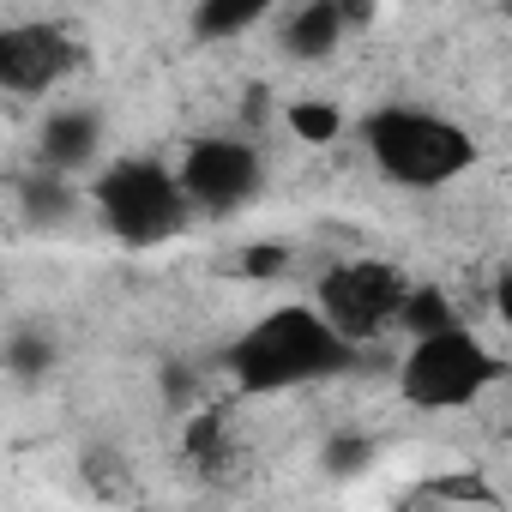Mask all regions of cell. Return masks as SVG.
Segmentation results:
<instances>
[{
  "instance_id": "6da1fadb",
  "label": "cell",
  "mask_w": 512,
  "mask_h": 512,
  "mask_svg": "<svg viewBox=\"0 0 512 512\" xmlns=\"http://www.w3.org/2000/svg\"><path fill=\"white\" fill-rule=\"evenodd\" d=\"M362 356H368V350L350 344V338H338L314 302H284V308L260 314L241 338H229L223 374H229L235 392H247V398H278V392H302V386L338 380V374H350Z\"/></svg>"
},
{
  "instance_id": "7a4b0ae2",
  "label": "cell",
  "mask_w": 512,
  "mask_h": 512,
  "mask_svg": "<svg viewBox=\"0 0 512 512\" xmlns=\"http://www.w3.org/2000/svg\"><path fill=\"white\" fill-rule=\"evenodd\" d=\"M362 145H368L374 169H380L392 187H410V193L452 187L458 175L476 169V139H470V127H458L452 115L422 109V103H380V109H368Z\"/></svg>"
},
{
  "instance_id": "3957f363",
  "label": "cell",
  "mask_w": 512,
  "mask_h": 512,
  "mask_svg": "<svg viewBox=\"0 0 512 512\" xmlns=\"http://www.w3.org/2000/svg\"><path fill=\"white\" fill-rule=\"evenodd\" d=\"M506 362L500 350H488V338L464 320L410 332V350L398 362V392L416 410H470L482 404L488 386H500Z\"/></svg>"
},
{
  "instance_id": "277c9868",
  "label": "cell",
  "mask_w": 512,
  "mask_h": 512,
  "mask_svg": "<svg viewBox=\"0 0 512 512\" xmlns=\"http://www.w3.org/2000/svg\"><path fill=\"white\" fill-rule=\"evenodd\" d=\"M91 205L103 217V229L121 247H163L187 229V199L181 181L163 157H115L103 163V175L91 181Z\"/></svg>"
},
{
  "instance_id": "5b68a950",
  "label": "cell",
  "mask_w": 512,
  "mask_h": 512,
  "mask_svg": "<svg viewBox=\"0 0 512 512\" xmlns=\"http://www.w3.org/2000/svg\"><path fill=\"white\" fill-rule=\"evenodd\" d=\"M169 169L181 181L187 211H205V217H235V211H247L253 199L266 193V157L253 151L247 139H235V133L187 139V151Z\"/></svg>"
},
{
  "instance_id": "8992f818",
  "label": "cell",
  "mask_w": 512,
  "mask_h": 512,
  "mask_svg": "<svg viewBox=\"0 0 512 512\" xmlns=\"http://www.w3.org/2000/svg\"><path fill=\"white\" fill-rule=\"evenodd\" d=\"M404 290L410 278L392 266V260H344L320 278L314 290V308L326 314V326L350 344H374L380 332L398 326V308H404Z\"/></svg>"
},
{
  "instance_id": "52a82bcc",
  "label": "cell",
  "mask_w": 512,
  "mask_h": 512,
  "mask_svg": "<svg viewBox=\"0 0 512 512\" xmlns=\"http://www.w3.org/2000/svg\"><path fill=\"white\" fill-rule=\"evenodd\" d=\"M79 67V43L55 25H7L0 31V91L43 97Z\"/></svg>"
},
{
  "instance_id": "ba28073f",
  "label": "cell",
  "mask_w": 512,
  "mask_h": 512,
  "mask_svg": "<svg viewBox=\"0 0 512 512\" xmlns=\"http://www.w3.org/2000/svg\"><path fill=\"white\" fill-rule=\"evenodd\" d=\"M103 151V115L97 109H55L37 127V157L55 175H85Z\"/></svg>"
},
{
  "instance_id": "9c48e42d",
  "label": "cell",
  "mask_w": 512,
  "mask_h": 512,
  "mask_svg": "<svg viewBox=\"0 0 512 512\" xmlns=\"http://www.w3.org/2000/svg\"><path fill=\"white\" fill-rule=\"evenodd\" d=\"M344 37H350L344 0H308V7H296L290 25H284V55L290 61H326V55H338Z\"/></svg>"
},
{
  "instance_id": "30bf717a",
  "label": "cell",
  "mask_w": 512,
  "mask_h": 512,
  "mask_svg": "<svg viewBox=\"0 0 512 512\" xmlns=\"http://www.w3.org/2000/svg\"><path fill=\"white\" fill-rule=\"evenodd\" d=\"M19 211H25L31 229H61V223L79 217V187L67 175H55V169H37L19 187Z\"/></svg>"
},
{
  "instance_id": "8fae6325",
  "label": "cell",
  "mask_w": 512,
  "mask_h": 512,
  "mask_svg": "<svg viewBox=\"0 0 512 512\" xmlns=\"http://www.w3.org/2000/svg\"><path fill=\"white\" fill-rule=\"evenodd\" d=\"M278 0H199L193 7V37L199 43H229L241 31H253Z\"/></svg>"
},
{
  "instance_id": "7c38bea8",
  "label": "cell",
  "mask_w": 512,
  "mask_h": 512,
  "mask_svg": "<svg viewBox=\"0 0 512 512\" xmlns=\"http://www.w3.org/2000/svg\"><path fill=\"white\" fill-rule=\"evenodd\" d=\"M0 368H7L13 380H43L55 368V338L43 326H19L7 338V350H0Z\"/></svg>"
},
{
  "instance_id": "4fadbf2b",
  "label": "cell",
  "mask_w": 512,
  "mask_h": 512,
  "mask_svg": "<svg viewBox=\"0 0 512 512\" xmlns=\"http://www.w3.org/2000/svg\"><path fill=\"white\" fill-rule=\"evenodd\" d=\"M284 127H290L302 145H332V139L344 133V109L308 97V103H290V109H284Z\"/></svg>"
},
{
  "instance_id": "5bb4252c",
  "label": "cell",
  "mask_w": 512,
  "mask_h": 512,
  "mask_svg": "<svg viewBox=\"0 0 512 512\" xmlns=\"http://www.w3.org/2000/svg\"><path fill=\"white\" fill-rule=\"evenodd\" d=\"M428 494H434V500H476V506H500V494H494V488H482L476 476H446V482H434Z\"/></svg>"
},
{
  "instance_id": "9a60e30c",
  "label": "cell",
  "mask_w": 512,
  "mask_h": 512,
  "mask_svg": "<svg viewBox=\"0 0 512 512\" xmlns=\"http://www.w3.org/2000/svg\"><path fill=\"white\" fill-rule=\"evenodd\" d=\"M356 464H368V440H338L332 446V470H356Z\"/></svg>"
}]
</instances>
